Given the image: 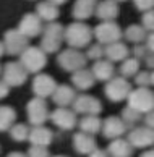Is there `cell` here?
Returning <instances> with one entry per match:
<instances>
[{
    "label": "cell",
    "mask_w": 154,
    "mask_h": 157,
    "mask_svg": "<svg viewBox=\"0 0 154 157\" xmlns=\"http://www.w3.org/2000/svg\"><path fill=\"white\" fill-rule=\"evenodd\" d=\"M93 37V31L91 28L85 25V23H72L65 28L63 33V39L67 40V44L73 49H83L86 45H89Z\"/></svg>",
    "instance_id": "1"
},
{
    "label": "cell",
    "mask_w": 154,
    "mask_h": 157,
    "mask_svg": "<svg viewBox=\"0 0 154 157\" xmlns=\"http://www.w3.org/2000/svg\"><path fill=\"white\" fill-rule=\"evenodd\" d=\"M20 63L28 73L38 75L41 70L47 65V54L41 47H34V45H28L25 52L20 55Z\"/></svg>",
    "instance_id": "2"
},
{
    "label": "cell",
    "mask_w": 154,
    "mask_h": 157,
    "mask_svg": "<svg viewBox=\"0 0 154 157\" xmlns=\"http://www.w3.org/2000/svg\"><path fill=\"white\" fill-rule=\"evenodd\" d=\"M127 101H128V107L138 110L140 113L144 115L151 109H154V92L148 88H138L135 91L132 89Z\"/></svg>",
    "instance_id": "3"
},
{
    "label": "cell",
    "mask_w": 154,
    "mask_h": 157,
    "mask_svg": "<svg viewBox=\"0 0 154 157\" xmlns=\"http://www.w3.org/2000/svg\"><path fill=\"white\" fill-rule=\"evenodd\" d=\"M26 115H28V121L33 126L38 125H44L49 120V105H47L45 99L42 97H34L28 102L26 105Z\"/></svg>",
    "instance_id": "4"
},
{
    "label": "cell",
    "mask_w": 154,
    "mask_h": 157,
    "mask_svg": "<svg viewBox=\"0 0 154 157\" xmlns=\"http://www.w3.org/2000/svg\"><path fill=\"white\" fill-rule=\"evenodd\" d=\"M105 96H107L109 101L112 102H122L128 97L130 91H132V86L127 81V78L123 76H114L107 81L105 84Z\"/></svg>",
    "instance_id": "5"
},
{
    "label": "cell",
    "mask_w": 154,
    "mask_h": 157,
    "mask_svg": "<svg viewBox=\"0 0 154 157\" xmlns=\"http://www.w3.org/2000/svg\"><path fill=\"white\" fill-rule=\"evenodd\" d=\"M86 62H88V57L78 49H73V47L60 52V55H58V65L62 67V70L70 73L85 68Z\"/></svg>",
    "instance_id": "6"
},
{
    "label": "cell",
    "mask_w": 154,
    "mask_h": 157,
    "mask_svg": "<svg viewBox=\"0 0 154 157\" xmlns=\"http://www.w3.org/2000/svg\"><path fill=\"white\" fill-rule=\"evenodd\" d=\"M2 79L10 88H18V86H23L26 83L28 71L20 62H8L5 63V67L2 70Z\"/></svg>",
    "instance_id": "7"
},
{
    "label": "cell",
    "mask_w": 154,
    "mask_h": 157,
    "mask_svg": "<svg viewBox=\"0 0 154 157\" xmlns=\"http://www.w3.org/2000/svg\"><path fill=\"white\" fill-rule=\"evenodd\" d=\"M128 141L136 149H148L154 146V130L149 126H133L128 131Z\"/></svg>",
    "instance_id": "8"
},
{
    "label": "cell",
    "mask_w": 154,
    "mask_h": 157,
    "mask_svg": "<svg viewBox=\"0 0 154 157\" xmlns=\"http://www.w3.org/2000/svg\"><path fill=\"white\" fill-rule=\"evenodd\" d=\"M5 52L10 55H21L29 45V37H26L20 29H10L5 33L3 37Z\"/></svg>",
    "instance_id": "9"
},
{
    "label": "cell",
    "mask_w": 154,
    "mask_h": 157,
    "mask_svg": "<svg viewBox=\"0 0 154 157\" xmlns=\"http://www.w3.org/2000/svg\"><path fill=\"white\" fill-rule=\"evenodd\" d=\"M93 34L97 39V42L102 45H109V44L117 42V40L122 39V29L114 21H104L101 25H97L94 28Z\"/></svg>",
    "instance_id": "10"
},
{
    "label": "cell",
    "mask_w": 154,
    "mask_h": 157,
    "mask_svg": "<svg viewBox=\"0 0 154 157\" xmlns=\"http://www.w3.org/2000/svg\"><path fill=\"white\" fill-rule=\"evenodd\" d=\"M72 109L75 110L76 115H99L102 112V104L99 99L88 96V94H80L75 97L72 104Z\"/></svg>",
    "instance_id": "11"
},
{
    "label": "cell",
    "mask_w": 154,
    "mask_h": 157,
    "mask_svg": "<svg viewBox=\"0 0 154 157\" xmlns=\"http://www.w3.org/2000/svg\"><path fill=\"white\" fill-rule=\"evenodd\" d=\"M49 118L52 120L57 128H60L63 131H70L78 125V118H76L75 110H70L68 107H57L54 112H50Z\"/></svg>",
    "instance_id": "12"
},
{
    "label": "cell",
    "mask_w": 154,
    "mask_h": 157,
    "mask_svg": "<svg viewBox=\"0 0 154 157\" xmlns=\"http://www.w3.org/2000/svg\"><path fill=\"white\" fill-rule=\"evenodd\" d=\"M128 126L125 125L120 117H115V115H110L105 120H102V128H101V133L104 135V138L107 139H115V138H122L127 133Z\"/></svg>",
    "instance_id": "13"
},
{
    "label": "cell",
    "mask_w": 154,
    "mask_h": 157,
    "mask_svg": "<svg viewBox=\"0 0 154 157\" xmlns=\"http://www.w3.org/2000/svg\"><path fill=\"white\" fill-rule=\"evenodd\" d=\"M57 88V83L55 79L49 76V75H42V73H38L36 78L33 79V91L36 97H42L47 99L54 94V91Z\"/></svg>",
    "instance_id": "14"
},
{
    "label": "cell",
    "mask_w": 154,
    "mask_h": 157,
    "mask_svg": "<svg viewBox=\"0 0 154 157\" xmlns=\"http://www.w3.org/2000/svg\"><path fill=\"white\" fill-rule=\"evenodd\" d=\"M18 29L25 34L26 37H29V39H31V37H36V36H39V34L42 33V29H44L42 20H41L36 13H28V15H25V16L21 18Z\"/></svg>",
    "instance_id": "15"
},
{
    "label": "cell",
    "mask_w": 154,
    "mask_h": 157,
    "mask_svg": "<svg viewBox=\"0 0 154 157\" xmlns=\"http://www.w3.org/2000/svg\"><path fill=\"white\" fill-rule=\"evenodd\" d=\"M97 147V143L94 139V135L85 131H78L73 135V149L81 155H89Z\"/></svg>",
    "instance_id": "16"
},
{
    "label": "cell",
    "mask_w": 154,
    "mask_h": 157,
    "mask_svg": "<svg viewBox=\"0 0 154 157\" xmlns=\"http://www.w3.org/2000/svg\"><path fill=\"white\" fill-rule=\"evenodd\" d=\"M50 97H52V102H54L57 107H68L73 104L75 97H76V92H75L73 88H70V86L57 84L54 94Z\"/></svg>",
    "instance_id": "17"
},
{
    "label": "cell",
    "mask_w": 154,
    "mask_h": 157,
    "mask_svg": "<svg viewBox=\"0 0 154 157\" xmlns=\"http://www.w3.org/2000/svg\"><path fill=\"white\" fill-rule=\"evenodd\" d=\"M133 149L135 147L130 144L128 139L115 138V139H110L107 152H109L110 157H132L133 155Z\"/></svg>",
    "instance_id": "18"
},
{
    "label": "cell",
    "mask_w": 154,
    "mask_h": 157,
    "mask_svg": "<svg viewBox=\"0 0 154 157\" xmlns=\"http://www.w3.org/2000/svg\"><path fill=\"white\" fill-rule=\"evenodd\" d=\"M54 139V133H52L49 128H45L44 125H38L33 126L29 130V136L28 141L31 144H39V146H49Z\"/></svg>",
    "instance_id": "19"
},
{
    "label": "cell",
    "mask_w": 154,
    "mask_h": 157,
    "mask_svg": "<svg viewBox=\"0 0 154 157\" xmlns=\"http://www.w3.org/2000/svg\"><path fill=\"white\" fill-rule=\"evenodd\" d=\"M72 83L73 86L78 91H86L94 86L96 83V78L91 70H86V68H81V70H76L73 71V76H72Z\"/></svg>",
    "instance_id": "20"
},
{
    "label": "cell",
    "mask_w": 154,
    "mask_h": 157,
    "mask_svg": "<svg viewBox=\"0 0 154 157\" xmlns=\"http://www.w3.org/2000/svg\"><path fill=\"white\" fill-rule=\"evenodd\" d=\"M97 0H76L73 5V16L78 21H85L91 18L93 13H96Z\"/></svg>",
    "instance_id": "21"
},
{
    "label": "cell",
    "mask_w": 154,
    "mask_h": 157,
    "mask_svg": "<svg viewBox=\"0 0 154 157\" xmlns=\"http://www.w3.org/2000/svg\"><path fill=\"white\" fill-rule=\"evenodd\" d=\"M96 15L97 18L104 21H114L118 16V5L115 0H102L96 5Z\"/></svg>",
    "instance_id": "22"
},
{
    "label": "cell",
    "mask_w": 154,
    "mask_h": 157,
    "mask_svg": "<svg viewBox=\"0 0 154 157\" xmlns=\"http://www.w3.org/2000/svg\"><path fill=\"white\" fill-rule=\"evenodd\" d=\"M91 71L94 75V78L99 79V81H109L110 78H114V73H115V68H114V63L110 60H96V63L93 65Z\"/></svg>",
    "instance_id": "23"
},
{
    "label": "cell",
    "mask_w": 154,
    "mask_h": 157,
    "mask_svg": "<svg viewBox=\"0 0 154 157\" xmlns=\"http://www.w3.org/2000/svg\"><path fill=\"white\" fill-rule=\"evenodd\" d=\"M128 54H130L128 47L123 42H120V40L105 45V49H104V55L107 57V60H110L112 63L114 62H123L128 57Z\"/></svg>",
    "instance_id": "24"
},
{
    "label": "cell",
    "mask_w": 154,
    "mask_h": 157,
    "mask_svg": "<svg viewBox=\"0 0 154 157\" xmlns=\"http://www.w3.org/2000/svg\"><path fill=\"white\" fill-rule=\"evenodd\" d=\"M36 15L39 16L42 21H55L58 18V7L54 3H50L49 0L39 2L36 7Z\"/></svg>",
    "instance_id": "25"
},
{
    "label": "cell",
    "mask_w": 154,
    "mask_h": 157,
    "mask_svg": "<svg viewBox=\"0 0 154 157\" xmlns=\"http://www.w3.org/2000/svg\"><path fill=\"white\" fill-rule=\"evenodd\" d=\"M80 131L89 133V135H97L102 128V120L99 118V115H85L80 120Z\"/></svg>",
    "instance_id": "26"
},
{
    "label": "cell",
    "mask_w": 154,
    "mask_h": 157,
    "mask_svg": "<svg viewBox=\"0 0 154 157\" xmlns=\"http://www.w3.org/2000/svg\"><path fill=\"white\" fill-rule=\"evenodd\" d=\"M16 112L8 105H0V133L8 131L15 125Z\"/></svg>",
    "instance_id": "27"
},
{
    "label": "cell",
    "mask_w": 154,
    "mask_h": 157,
    "mask_svg": "<svg viewBox=\"0 0 154 157\" xmlns=\"http://www.w3.org/2000/svg\"><path fill=\"white\" fill-rule=\"evenodd\" d=\"M146 36H148L146 29L143 26H138V25L128 26L127 31H125L127 40H130V42H133V44H141L143 40H146Z\"/></svg>",
    "instance_id": "28"
},
{
    "label": "cell",
    "mask_w": 154,
    "mask_h": 157,
    "mask_svg": "<svg viewBox=\"0 0 154 157\" xmlns=\"http://www.w3.org/2000/svg\"><path fill=\"white\" fill-rule=\"evenodd\" d=\"M120 118L125 121V125L128 128H133L136 126V123L138 121H141V118H143V113H140L138 110H135L132 107H125L122 110V115H120Z\"/></svg>",
    "instance_id": "29"
},
{
    "label": "cell",
    "mask_w": 154,
    "mask_h": 157,
    "mask_svg": "<svg viewBox=\"0 0 154 157\" xmlns=\"http://www.w3.org/2000/svg\"><path fill=\"white\" fill-rule=\"evenodd\" d=\"M63 33H65V28L60 25V23L50 21L47 26H44L42 36H45V37H52V39H57V40H63Z\"/></svg>",
    "instance_id": "30"
},
{
    "label": "cell",
    "mask_w": 154,
    "mask_h": 157,
    "mask_svg": "<svg viewBox=\"0 0 154 157\" xmlns=\"http://www.w3.org/2000/svg\"><path fill=\"white\" fill-rule=\"evenodd\" d=\"M29 128L28 125H25V123H16V125H13L10 128V136H11V139L13 141H16V143H23V141H26L28 139V136H29Z\"/></svg>",
    "instance_id": "31"
},
{
    "label": "cell",
    "mask_w": 154,
    "mask_h": 157,
    "mask_svg": "<svg viewBox=\"0 0 154 157\" xmlns=\"http://www.w3.org/2000/svg\"><path fill=\"white\" fill-rule=\"evenodd\" d=\"M140 70V60L138 59H127L123 60L122 67H120V73L123 78H130V76H135Z\"/></svg>",
    "instance_id": "32"
},
{
    "label": "cell",
    "mask_w": 154,
    "mask_h": 157,
    "mask_svg": "<svg viewBox=\"0 0 154 157\" xmlns=\"http://www.w3.org/2000/svg\"><path fill=\"white\" fill-rule=\"evenodd\" d=\"M60 47H62V40L42 36V40H41V49H42L45 54H54V52H58Z\"/></svg>",
    "instance_id": "33"
},
{
    "label": "cell",
    "mask_w": 154,
    "mask_h": 157,
    "mask_svg": "<svg viewBox=\"0 0 154 157\" xmlns=\"http://www.w3.org/2000/svg\"><path fill=\"white\" fill-rule=\"evenodd\" d=\"M28 157H50L49 147L39 146V144H31L28 149Z\"/></svg>",
    "instance_id": "34"
},
{
    "label": "cell",
    "mask_w": 154,
    "mask_h": 157,
    "mask_svg": "<svg viewBox=\"0 0 154 157\" xmlns=\"http://www.w3.org/2000/svg\"><path fill=\"white\" fill-rule=\"evenodd\" d=\"M88 59H91V60H101L104 57V47H102V44H93L89 49H88V54H86Z\"/></svg>",
    "instance_id": "35"
},
{
    "label": "cell",
    "mask_w": 154,
    "mask_h": 157,
    "mask_svg": "<svg viewBox=\"0 0 154 157\" xmlns=\"http://www.w3.org/2000/svg\"><path fill=\"white\" fill-rule=\"evenodd\" d=\"M135 83L140 86V88H148L151 84V73L148 71H138L135 75Z\"/></svg>",
    "instance_id": "36"
},
{
    "label": "cell",
    "mask_w": 154,
    "mask_h": 157,
    "mask_svg": "<svg viewBox=\"0 0 154 157\" xmlns=\"http://www.w3.org/2000/svg\"><path fill=\"white\" fill-rule=\"evenodd\" d=\"M143 28L146 31L154 33V10L144 11V15H143Z\"/></svg>",
    "instance_id": "37"
},
{
    "label": "cell",
    "mask_w": 154,
    "mask_h": 157,
    "mask_svg": "<svg viewBox=\"0 0 154 157\" xmlns=\"http://www.w3.org/2000/svg\"><path fill=\"white\" fill-rule=\"evenodd\" d=\"M133 3L141 11H149L154 8V0H133Z\"/></svg>",
    "instance_id": "38"
},
{
    "label": "cell",
    "mask_w": 154,
    "mask_h": 157,
    "mask_svg": "<svg viewBox=\"0 0 154 157\" xmlns=\"http://www.w3.org/2000/svg\"><path fill=\"white\" fill-rule=\"evenodd\" d=\"M133 54H135V59H144V57L148 55V49L146 45H141V44H136L135 49H133Z\"/></svg>",
    "instance_id": "39"
},
{
    "label": "cell",
    "mask_w": 154,
    "mask_h": 157,
    "mask_svg": "<svg viewBox=\"0 0 154 157\" xmlns=\"http://www.w3.org/2000/svg\"><path fill=\"white\" fill-rule=\"evenodd\" d=\"M144 125L154 130V109H151L149 112L144 113Z\"/></svg>",
    "instance_id": "40"
},
{
    "label": "cell",
    "mask_w": 154,
    "mask_h": 157,
    "mask_svg": "<svg viewBox=\"0 0 154 157\" xmlns=\"http://www.w3.org/2000/svg\"><path fill=\"white\" fill-rule=\"evenodd\" d=\"M10 92V86L5 83L3 79H0V99H5Z\"/></svg>",
    "instance_id": "41"
},
{
    "label": "cell",
    "mask_w": 154,
    "mask_h": 157,
    "mask_svg": "<svg viewBox=\"0 0 154 157\" xmlns=\"http://www.w3.org/2000/svg\"><path fill=\"white\" fill-rule=\"evenodd\" d=\"M146 49L154 54V33H151L149 36H146Z\"/></svg>",
    "instance_id": "42"
},
{
    "label": "cell",
    "mask_w": 154,
    "mask_h": 157,
    "mask_svg": "<svg viewBox=\"0 0 154 157\" xmlns=\"http://www.w3.org/2000/svg\"><path fill=\"white\" fill-rule=\"evenodd\" d=\"M89 157H110V155H109V152H107V151L96 147V149H94L93 152L89 154Z\"/></svg>",
    "instance_id": "43"
},
{
    "label": "cell",
    "mask_w": 154,
    "mask_h": 157,
    "mask_svg": "<svg viewBox=\"0 0 154 157\" xmlns=\"http://www.w3.org/2000/svg\"><path fill=\"white\" fill-rule=\"evenodd\" d=\"M144 59H146V65L149 67V68H152V70H154V54H149V55H146Z\"/></svg>",
    "instance_id": "44"
},
{
    "label": "cell",
    "mask_w": 154,
    "mask_h": 157,
    "mask_svg": "<svg viewBox=\"0 0 154 157\" xmlns=\"http://www.w3.org/2000/svg\"><path fill=\"white\" fill-rule=\"evenodd\" d=\"M141 157H154V147H148L143 154H141Z\"/></svg>",
    "instance_id": "45"
},
{
    "label": "cell",
    "mask_w": 154,
    "mask_h": 157,
    "mask_svg": "<svg viewBox=\"0 0 154 157\" xmlns=\"http://www.w3.org/2000/svg\"><path fill=\"white\" fill-rule=\"evenodd\" d=\"M7 157H28V154H25V152H18V151H15V152H10Z\"/></svg>",
    "instance_id": "46"
},
{
    "label": "cell",
    "mask_w": 154,
    "mask_h": 157,
    "mask_svg": "<svg viewBox=\"0 0 154 157\" xmlns=\"http://www.w3.org/2000/svg\"><path fill=\"white\" fill-rule=\"evenodd\" d=\"M49 2H50V3H54V5H57V7H58V5H63L65 2H67V0H49Z\"/></svg>",
    "instance_id": "47"
},
{
    "label": "cell",
    "mask_w": 154,
    "mask_h": 157,
    "mask_svg": "<svg viewBox=\"0 0 154 157\" xmlns=\"http://www.w3.org/2000/svg\"><path fill=\"white\" fill-rule=\"evenodd\" d=\"M3 54H7V52H5V45H3V42L0 40V57H2Z\"/></svg>",
    "instance_id": "48"
},
{
    "label": "cell",
    "mask_w": 154,
    "mask_h": 157,
    "mask_svg": "<svg viewBox=\"0 0 154 157\" xmlns=\"http://www.w3.org/2000/svg\"><path fill=\"white\" fill-rule=\"evenodd\" d=\"M151 84L154 86V73H151Z\"/></svg>",
    "instance_id": "49"
},
{
    "label": "cell",
    "mask_w": 154,
    "mask_h": 157,
    "mask_svg": "<svg viewBox=\"0 0 154 157\" xmlns=\"http://www.w3.org/2000/svg\"><path fill=\"white\" fill-rule=\"evenodd\" d=\"M52 157H67V155H52Z\"/></svg>",
    "instance_id": "50"
},
{
    "label": "cell",
    "mask_w": 154,
    "mask_h": 157,
    "mask_svg": "<svg viewBox=\"0 0 154 157\" xmlns=\"http://www.w3.org/2000/svg\"><path fill=\"white\" fill-rule=\"evenodd\" d=\"M115 2H125V0H115Z\"/></svg>",
    "instance_id": "51"
},
{
    "label": "cell",
    "mask_w": 154,
    "mask_h": 157,
    "mask_svg": "<svg viewBox=\"0 0 154 157\" xmlns=\"http://www.w3.org/2000/svg\"><path fill=\"white\" fill-rule=\"evenodd\" d=\"M0 71H2V68H0Z\"/></svg>",
    "instance_id": "52"
}]
</instances>
